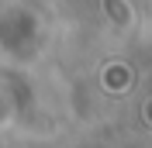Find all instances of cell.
<instances>
[{
	"label": "cell",
	"mask_w": 152,
	"mask_h": 148,
	"mask_svg": "<svg viewBox=\"0 0 152 148\" xmlns=\"http://www.w3.org/2000/svg\"><path fill=\"white\" fill-rule=\"evenodd\" d=\"M104 10L118 21V24H121V28L132 21V7H128V0H104Z\"/></svg>",
	"instance_id": "cell-1"
}]
</instances>
